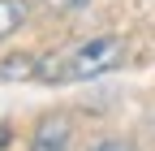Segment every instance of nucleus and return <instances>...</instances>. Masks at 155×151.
<instances>
[{
  "label": "nucleus",
  "instance_id": "nucleus-4",
  "mask_svg": "<svg viewBox=\"0 0 155 151\" xmlns=\"http://www.w3.org/2000/svg\"><path fill=\"white\" fill-rule=\"evenodd\" d=\"M26 17H30V5H26V0H0V43L13 39V35L26 26Z\"/></svg>",
  "mask_w": 155,
  "mask_h": 151
},
{
  "label": "nucleus",
  "instance_id": "nucleus-2",
  "mask_svg": "<svg viewBox=\"0 0 155 151\" xmlns=\"http://www.w3.org/2000/svg\"><path fill=\"white\" fill-rule=\"evenodd\" d=\"M73 138V117L69 112H48L30 134V151H69Z\"/></svg>",
  "mask_w": 155,
  "mask_h": 151
},
{
  "label": "nucleus",
  "instance_id": "nucleus-1",
  "mask_svg": "<svg viewBox=\"0 0 155 151\" xmlns=\"http://www.w3.org/2000/svg\"><path fill=\"white\" fill-rule=\"evenodd\" d=\"M116 65H125V39L121 35H99L91 43H78L73 52L43 56L39 82H91L99 73H112Z\"/></svg>",
  "mask_w": 155,
  "mask_h": 151
},
{
  "label": "nucleus",
  "instance_id": "nucleus-7",
  "mask_svg": "<svg viewBox=\"0 0 155 151\" xmlns=\"http://www.w3.org/2000/svg\"><path fill=\"white\" fill-rule=\"evenodd\" d=\"M9 143V125H0V147H5Z\"/></svg>",
  "mask_w": 155,
  "mask_h": 151
},
{
  "label": "nucleus",
  "instance_id": "nucleus-3",
  "mask_svg": "<svg viewBox=\"0 0 155 151\" xmlns=\"http://www.w3.org/2000/svg\"><path fill=\"white\" fill-rule=\"evenodd\" d=\"M39 61L43 56H35V52H9L0 61V82H35L39 78Z\"/></svg>",
  "mask_w": 155,
  "mask_h": 151
},
{
  "label": "nucleus",
  "instance_id": "nucleus-8",
  "mask_svg": "<svg viewBox=\"0 0 155 151\" xmlns=\"http://www.w3.org/2000/svg\"><path fill=\"white\" fill-rule=\"evenodd\" d=\"M82 5H86V0H82Z\"/></svg>",
  "mask_w": 155,
  "mask_h": 151
},
{
  "label": "nucleus",
  "instance_id": "nucleus-5",
  "mask_svg": "<svg viewBox=\"0 0 155 151\" xmlns=\"http://www.w3.org/2000/svg\"><path fill=\"white\" fill-rule=\"evenodd\" d=\"M91 151H134V143L129 138H99Z\"/></svg>",
  "mask_w": 155,
  "mask_h": 151
},
{
  "label": "nucleus",
  "instance_id": "nucleus-6",
  "mask_svg": "<svg viewBox=\"0 0 155 151\" xmlns=\"http://www.w3.org/2000/svg\"><path fill=\"white\" fill-rule=\"evenodd\" d=\"M39 5H48V9H73V5H82V0H39Z\"/></svg>",
  "mask_w": 155,
  "mask_h": 151
}]
</instances>
